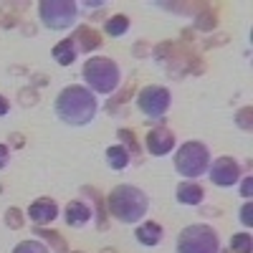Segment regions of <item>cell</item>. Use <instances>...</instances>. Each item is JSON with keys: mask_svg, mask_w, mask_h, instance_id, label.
Listing matches in <instances>:
<instances>
[{"mask_svg": "<svg viewBox=\"0 0 253 253\" xmlns=\"http://www.w3.org/2000/svg\"><path fill=\"white\" fill-rule=\"evenodd\" d=\"M53 109H56V117L63 124L84 126L96 117L99 104H96V96L86 86H66L56 96Z\"/></svg>", "mask_w": 253, "mask_h": 253, "instance_id": "cell-1", "label": "cell"}, {"mask_svg": "<svg viewBox=\"0 0 253 253\" xmlns=\"http://www.w3.org/2000/svg\"><path fill=\"white\" fill-rule=\"evenodd\" d=\"M107 205L112 218H117L119 223H139L150 210V198H147L144 190L134 185H117L112 187Z\"/></svg>", "mask_w": 253, "mask_h": 253, "instance_id": "cell-2", "label": "cell"}, {"mask_svg": "<svg viewBox=\"0 0 253 253\" xmlns=\"http://www.w3.org/2000/svg\"><path fill=\"white\" fill-rule=\"evenodd\" d=\"M81 76L89 84V91H99V94H112L122 79L117 63L112 58H101V56H94L84 63Z\"/></svg>", "mask_w": 253, "mask_h": 253, "instance_id": "cell-3", "label": "cell"}, {"mask_svg": "<svg viewBox=\"0 0 253 253\" xmlns=\"http://www.w3.org/2000/svg\"><path fill=\"white\" fill-rule=\"evenodd\" d=\"M218 251H220L218 233L205 223L187 225L177 236V253H218Z\"/></svg>", "mask_w": 253, "mask_h": 253, "instance_id": "cell-4", "label": "cell"}, {"mask_svg": "<svg viewBox=\"0 0 253 253\" xmlns=\"http://www.w3.org/2000/svg\"><path fill=\"white\" fill-rule=\"evenodd\" d=\"M175 167L182 177H200L210 167V152L200 142H185L177 155H175Z\"/></svg>", "mask_w": 253, "mask_h": 253, "instance_id": "cell-5", "label": "cell"}, {"mask_svg": "<svg viewBox=\"0 0 253 253\" xmlns=\"http://www.w3.org/2000/svg\"><path fill=\"white\" fill-rule=\"evenodd\" d=\"M38 15L43 26L51 31H66L76 23L79 18V5L71 0H43L38 5Z\"/></svg>", "mask_w": 253, "mask_h": 253, "instance_id": "cell-6", "label": "cell"}, {"mask_svg": "<svg viewBox=\"0 0 253 253\" xmlns=\"http://www.w3.org/2000/svg\"><path fill=\"white\" fill-rule=\"evenodd\" d=\"M137 104L147 117L162 119L167 114V109H170V91H167L165 86H147V89L139 91Z\"/></svg>", "mask_w": 253, "mask_h": 253, "instance_id": "cell-7", "label": "cell"}, {"mask_svg": "<svg viewBox=\"0 0 253 253\" xmlns=\"http://www.w3.org/2000/svg\"><path fill=\"white\" fill-rule=\"evenodd\" d=\"M210 180L218 187H233L241 180V165L233 157H218L213 165L208 167Z\"/></svg>", "mask_w": 253, "mask_h": 253, "instance_id": "cell-8", "label": "cell"}, {"mask_svg": "<svg viewBox=\"0 0 253 253\" xmlns=\"http://www.w3.org/2000/svg\"><path fill=\"white\" fill-rule=\"evenodd\" d=\"M175 147V134L170 129H165V126H157V129H152L150 134H147V150H150V155L155 157H162L167 152H172Z\"/></svg>", "mask_w": 253, "mask_h": 253, "instance_id": "cell-9", "label": "cell"}, {"mask_svg": "<svg viewBox=\"0 0 253 253\" xmlns=\"http://www.w3.org/2000/svg\"><path fill=\"white\" fill-rule=\"evenodd\" d=\"M28 218L36 225H48V223H53L58 218V205L53 200H48V198H41V200L28 205Z\"/></svg>", "mask_w": 253, "mask_h": 253, "instance_id": "cell-10", "label": "cell"}, {"mask_svg": "<svg viewBox=\"0 0 253 253\" xmlns=\"http://www.w3.org/2000/svg\"><path fill=\"white\" fill-rule=\"evenodd\" d=\"M89 220H91V208L89 205H84L79 200L66 205V223L71 228H81V225H86Z\"/></svg>", "mask_w": 253, "mask_h": 253, "instance_id": "cell-11", "label": "cell"}, {"mask_svg": "<svg viewBox=\"0 0 253 253\" xmlns=\"http://www.w3.org/2000/svg\"><path fill=\"white\" fill-rule=\"evenodd\" d=\"M134 238H137L142 246H157V243L162 241V228H160L157 223H152V220H147V223L137 225Z\"/></svg>", "mask_w": 253, "mask_h": 253, "instance_id": "cell-12", "label": "cell"}, {"mask_svg": "<svg viewBox=\"0 0 253 253\" xmlns=\"http://www.w3.org/2000/svg\"><path fill=\"white\" fill-rule=\"evenodd\" d=\"M203 198H205V193H203V187H200L198 182L190 180V182L177 185V200H180L182 205H200Z\"/></svg>", "mask_w": 253, "mask_h": 253, "instance_id": "cell-13", "label": "cell"}, {"mask_svg": "<svg viewBox=\"0 0 253 253\" xmlns=\"http://www.w3.org/2000/svg\"><path fill=\"white\" fill-rule=\"evenodd\" d=\"M53 58H56V63H61V66H71V63L76 61V46L71 43V38L61 41V43L53 48Z\"/></svg>", "mask_w": 253, "mask_h": 253, "instance_id": "cell-14", "label": "cell"}, {"mask_svg": "<svg viewBox=\"0 0 253 253\" xmlns=\"http://www.w3.org/2000/svg\"><path fill=\"white\" fill-rule=\"evenodd\" d=\"M107 162H109L112 170H124V167L129 165V152H126L124 147L114 144V147H109V150H107Z\"/></svg>", "mask_w": 253, "mask_h": 253, "instance_id": "cell-15", "label": "cell"}, {"mask_svg": "<svg viewBox=\"0 0 253 253\" xmlns=\"http://www.w3.org/2000/svg\"><path fill=\"white\" fill-rule=\"evenodd\" d=\"M126 28H129V18H126V15H114V18H109V20H107V26H104V31H107L112 38L124 36V33H126Z\"/></svg>", "mask_w": 253, "mask_h": 253, "instance_id": "cell-16", "label": "cell"}, {"mask_svg": "<svg viewBox=\"0 0 253 253\" xmlns=\"http://www.w3.org/2000/svg\"><path fill=\"white\" fill-rule=\"evenodd\" d=\"M230 251L233 253H253V238L248 233H236L230 238Z\"/></svg>", "mask_w": 253, "mask_h": 253, "instance_id": "cell-17", "label": "cell"}, {"mask_svg": "<svg viewBox=\"0 0 253 253\" xmlns=\"http://www.w3.org/2000/svg\"><path fill=\"white\" fill-rule=\"evenodd\" d=\"M13 253H48V248L41 243V241H20L13 248Z\"/></svg>", "mask_w": 253, "mask_h": 253, "instance_id": "cell-18", "label": "cell"}, {"mask_svg": "<svg viewBox=\"0 0 253 253\" xmlns=\"http://www.w3.org/2000/svg\"><path fill=\"white\" fill-rule=\"evenodd\" d=\"M241 223H243L246 228H251V225H253V203H251V200L241 208Z\"/></svg>", "mask_w": 253, "mask_h": 253, "instance_id": "cell-19", "label": "cell"}, {"mask_svg": "<svg viewBox=\"0 0 253 253\" xmlns=\"http://www.w3.org/2000/svg\"><path fill=\"white\" fill-rule=\"evenodd\" d=\"M8 160H10V152H8V147L5 144H0V170L8 165Z\"/></svg>", "mask_w": 253, "mask_h": 253, "instance_id": "cell-20", "label": "cell"}, {"mask_svg": "<svg viewBox=\"0 0 253 253\" xmlns=\"http://www.w3.org/2000/svg\"><path fill=\"white\" fill-rule=\"evenodd\" d=\"M241 190H243V198H251V193H253V177H246Z\"/></svg>", "mask_w": 253, "mask_h": 253, "instance_id": "cell-21", "label": "cell"}, {"mask_svg": "<svg viewBox=\"0 0 253 253\" xmlns=\"http://www.w3.org/2000/svg\"><path fill=\"white\" fill-rule=\"evenodd\" d=\"M5 112H8V101H5L3 96H0V117H3Z\"/></svg>", "mask_w": 253, "mask_h": 253, "instance_id": "cell-22", "label": "cell"}]
</instances>
